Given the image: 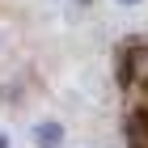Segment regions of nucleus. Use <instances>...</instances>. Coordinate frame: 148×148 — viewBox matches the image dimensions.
<instances>
[{
    "mask_svg": "<svg viewBox=\"0 0 148 148\" xmlns=\"http://www.w3.org/2000/svg\"><path fill=\"white\" fill-rule=\"evenodd\" d=\"M30 140H34V148H64L68 127L59 123V119H38V123L30 127Z\"/></svg>",
    "mask_w": 148,
    "mask_h": 148,
    "instance_id": "obj_1",
    "label": "nucleus"
},
{
    "mask_svg": "<svg viewBox=\"0 0 148 148\" xmlns=\"http://www.w3.org/2000/svg\"><path fill=\"white\" fill-rule=\"evenodd\" d=\"M123 72L131 85H140V89H148V47L136 42V47H127V55H123Z\"/></svg>",
    "mask_w": 148,
    "mask_h": 148,
    "instance_id": "obj_2",
    "label": "nucleus"
},
{
    "mask_svg": "<svg viewBox=\"0 0 148 148\" xmlns=\"http://www.w3.org/2000/svg\"><path fill=\"white\" fill-rule=\"evenodd\" d=\"M131 140H136V148H148V110L131 114Z\"/></svg>",
    "mask_w": 148,
    "mask_h": 148,
    "instance_id": "obj_3",
    "label": "nucleus"
},
{
    "mask_svg": "<svg viewBox=\"0 0 148 148\" xmlns=\"http://www.w3.org/2000/svg\"><path fill=\"white\" fill-rule=\"evenodd\" d=\"M119 9H136V4H144V0H114Z\"/></svg>",
    "mask_w": 148,
    "mask_h": 148,
    "instance_id": "obj_4",
    "label": "nucleus"
},
{
    "mask_svg": "<svg viewBox=\"0 0 148 148\" xmlns=\"http://www.w3.org/2000/svg\"><path fill=\"white\" fill-rule=\"evenodd\" d=\"M0 148H13V136H9V131H0Z\"/></svg>",
    "mask_w": 148,
    "mask_h": 148,
    "instance_id": "obj_5",
    "label": "nucleus"
}]
</instances>
